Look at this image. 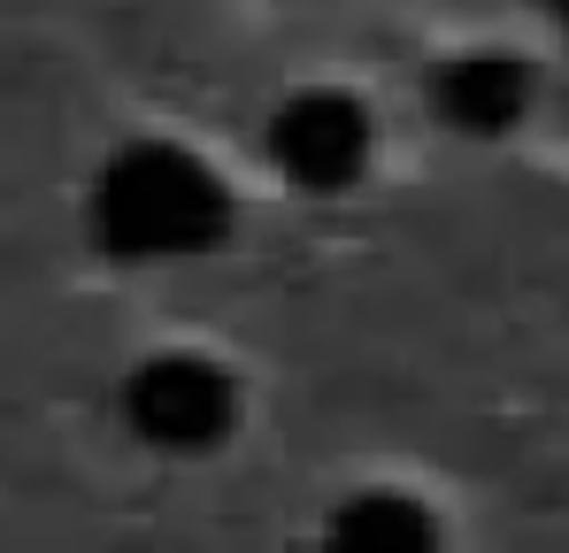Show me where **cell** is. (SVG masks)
Listing matches in <instances>:
<instances>
[{
    "label": "cell",
    "mask_w": 569,
    "mask_h": 553,
    "mask_svg": "<svg viewBox=\"0 0 569 553\" xmlns=\"http://www.w3.org/2000/svg\"><path fill=\"white\" fill-rule=\"evenodd\" d=\"M523 62L516 54H455L439 78H431V108L455 123V131H470V139H492V131H508L516 115H523Z\"/></svg>",
    "instance_id": "277c9868"
},
{
    "label": "cell",
    "mask_w": 569,
    "mask_h": 553,
    "mask_svg": "<svg viewBox=\"0 0 569 553\" xmlns=\"http://www.w3.org/2000/svg\"><path fill=\"white\" fill-rule=\"evenodd\" d=\"M562 16H569V8H562Z\"/></svg>",
    "instance_id": "52a82bcc"
},
{
    "label": "cell",
    "mask_w": 569,
    "mask_h": 553,
    "mask_svg": "<svg viewBox=\"0 0 569 553\" xmlns=\"http://www.w3.org/2000/svg\"><path fill=\"white\" fill-rule=\"evenodd\" d=\"M331 539L339 546H378V553H416V546H431V515L416 500H400V492H362L355 507L331 515Z\"/></svg>",
    "instance_id": "5b68a950"
},
{
    "label": "cell",
    "mask_w": 569,
    "mask_h": 553,
    "mask_svg": "<svg viewBox=\"0 0 569 553\" xmlns=\"http://www.w3.org/2000/svg\"><path fill=\"white\" fill-rule=\"evenodd\" d=\"M270 162L300 192H339V184L362 178L370 162V115L362 100L316 86V92H292L278 115H270Z\"/></svg>",
    "instance_id": "3957f363"
},
{
    "label": "cell",
    "mask_w": 569,
    "mask_h": 553,
    "mask_svg": "<svg viewBox=\"0 0 569 553\" xmlns=\"http://www.w3.org/2000/svg\"><path fill=\"white\" fill-rule=\"evenodd\" d=\"M123 415H131V431H139L147 446H162V454H208V446L231 431L239 392H231L223 369L200 362V354H154V362L123 384Z\"/></svg>",
    "instance_id": "7a4b0ae2"
},
{
    "label": "cell",
    "mask_w": 569,
    "mask_h": 553,
    "mask_svg": "<svg viewBox=\"0 0 569 553\" xmlns=\"http://www.w3.org/2000/svg\"><path fill=\"white\" fill-rule=\"evenodd\" d=\"M539 8H569V0H539Z\"/></svg>",
    "instance_id": "8992f818"
},
{
    "label": "cell",
    "mask_w": 569,
    "mask_h": 553,
    "mask_svg": "<svg viewBox=\"0 0 569 553\" xmlns=\"http://www.w3.org/2000/svg\"><path fill=\"white\" fill-rule=\"evenodd\" d=\"M231 231V192L216 184V170L186 154V147H162V139H139L123 147L93 184V239L123 262H178V254H208L216 239Z\"/></svg>",
    "instance_id": "6da1fadb"
}]
</instances>
